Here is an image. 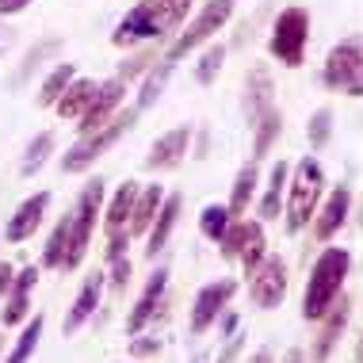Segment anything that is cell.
<instances>
[{"mask_svg":"<svg viewBox=\"0 0 363 363\" xmlns=\"http://www.w3.org/2000/svg\"><path fill=\"white\" fill-rule=\"evenodd\" d=\"M191 12V0H142L126 12L111 31V46L134 50L142 43H161L164 35L180 31V23Z\"/></svg>","mask_w":363,"mask_h":363,"instance_id":"obj_1","label":"cell"},{"mask_svg":"<svg viewBox=\"0 0 363 363\" xmlns=\"http://www.w3.org/2000/svg\"><path fill=\"white\" fill-rule=\"evenodd\" d=\"M348 268H352V252L340 249V245H329L310 268V279H306V294H302V318L306 321H321L329 313V306L340 298V287L348 279Z\"/></svg>","mask_w":363,"mask_h":363,"instance_id":"obj_2","label":"cell"},{"mask_svg":"<svg viewBox=\"0 0 363 363\" xmlns=\"http://www.w3.org/2000/svg\"><path fill=\"white\" fill-rule=\"evenodd\" d=\"M138 107H126V111H119L111 123H104L100 130H92V134H81V142L73 145L69 153L62 157V172L65 176H77V172H88L96 161L107 153V150H115L119 145V138H126V134L134 130V123H138Z\"/></svg>","mask_w":363,"mask_h":363,"instance_id":"obj_3","label":"cell"},{"mask_svg":"<svg viewBox=\"0 0 363 363\" xmlns=\"http://www.w3.org/2000/svg\"><path fill=\"white\" fill-rule=\"evenodd\" d=\"M104 180L100 176H92V180L81 188L73 203V214H65L69 218V249H65V260H62V272H77L88 252V245H92V233H96V214H104Z\"/></svg>","mask_w":363,"mask_h":363,"instance_id":"obj_4","label":"cell"},{"mask_svg":"<svg viewBox=\"0 0 363 363\" xmlns=\"http://www.w3.org/2000/svg\"><path fill=\"white\" fill-rule=\"evenodd\" d=\"M321 191H325V172L313 157H302L291 169L287 180V230L298 233L313 222V214L321 207Z\"/></svg>","mask_w":363,"mask_h":363,"instance_id":"obj_5","label":"cell"},{"mask_svg":"<svg viewBox=\"0 0 363 363\" xmlns=\"http://www.w3.org/2000/svg\"><path fill=\"white\" fill-rule=\"evenodd\" d=\"M306 46H310V12L298 4L283 8L272 19V35H268V54L287 69H298L306 62Z\"/></svg>","mask_w":363,"mask_h":363,"instance_id":"obj_6","label":"cell"},{"mask_svg":"<svg viewBox=\"0 0 363 363\" xmlns=\"http://www.w3.org/2000/svg\"><path fill=\"white\" fill-rule=\"evenodd\" d=\"M233 8H238V0H207V4L195 12V19L188 23V31L176 35V43L169 46V54H164V62H180V57H188L191 50H199L203 43H211L214 35L222 31L225 23H230Z\"/></svg>","mask_w":363,"mask_h":363,"instance_id":"obj_7","label":"cell"},{"mask_svg":"<svg viewBox=\"0 0 363 363\" xmlns=\"http://www.w3.org/2000/svg\"><path fill=\"white\" fill-rule=\"evenodd\" d=\"M218 245H222V257H225V260H241L245 276H252V272L260 268V260L268 257L264 225H260V222H249V218L230 222V230H225V238H222Z\"/></svg>","mask_w":363,"mask_h":363,"instance_id":"obj_8","label":"cell"},{"mask_svg":"<svg viewBox=\"0 0 363 363\" xmlns=\"http://www.w3.org/2000/svg\"><path fill=\"white\" fill-rule=\"evenodd\" d=\"M126 92H130V81H123V77H111V81H104L100 88H96L92 104L84 107V115L77 119V130H81V134H92V130H100L104 123H111L115 115L123 111Z\"/></svg>","mask_w":363,"mask_h":363,"instance_id":"obj_9","label":"cell"},{"mask_svg":"<svg viewBox=\"0 0 363 363\" xmlns=\"http://www.w3.org/2000/svg\"><path fill=\"white\" fill-rule=\"evenodd\" d=\"M287 260L283 257H264L260 268L252 272V283H249V294L260 310H276L283 298H287Z\"/></svg>","mask_w":363,"mask_h":363,"instance_id":"obj_10","label":"cell"},{"mask_svg":"<svg viewBox=\"0 0 363 363\" xmlns=\"http://www.w3.org/2000/svg\"><path fill=\"white\" fill-rule=\"evenodd\" d=\"M363 69V43L359 38H348V43L333 46L325 54V65H321V84L329 92H345L352 84V77Z\"/></svg>","mask_w":363,"mask_h":363,"instance_id":"obj_11","label":"cell"},{"mask_svg":"<svg viewBox=\"0 0 363 363\" xmlns=\"http://www.w3.org/2000/svg\"><path fill=\"white\" fill-rule=\"evenodd\" d=\"M238 294V283L233 279H218V283H207L199 294H195V306H191V321H188V329H191V337H203L214 321L222 318V310L230 306V298Z\"/></svg>","mask_w":363,"mask_h":363,"instance_id":"obj_12","label":"cell"},{"mask_svg":"<svg viewBox=\"0 0 363 363\" xmlns=\"http://www.w3.org/2000/svg\"><path fill=\"white\" fill-rule=\"evenodd\" d=\"M191 138H195L191 126H172L169 134H161V138L150 145V153H145V169H150V172H169V169H176V164L188 157Z\"/></svg>","mask_w":363,"mask_h":363,"instance_id":"obj_13","label":"cell"},{"mask_svg":"<svg viewBox=\"0 0 363 363\" xmlns=\"http://www.w3.org/2000/svg\"><path fill=\"white\" fill-rule=\"evenodd\" d=\"M46 211H50V191H35V195H27V199L16 207V214L8 218V225H4V238L12 241V245L27 241V238H35V230L43 225Z\"/></svg>","mask_w":363,"mask_h":363,"instance_id":"obj_14","label":"cell"},{"mask_svg":"<svg viewBox=\"0 0 363 363\" xmlns=\"http://www.w3.org/2000/svg\"><path fill=\"white\" fill-rule=\"evenodd\" d=\"M164 287H169V272L157 268L150 276V283H145V291L138 294V302H134L130 313H126V333H130V337H138V333L153 321V313H157V306H161V298H164Z\"/></svg>","mask_w":363,"mask_h":363,"instance_id":"obj_15","label":"cell"},{"mask_svg":"<svg viewBox=\"0 0 363 363\" xmlns=\"http://www.w3.org/2000/svg\"><path fill=\"white\" fill-rule=\"evenodd\" d=\"M348 214H352V191H348V184H340V188L329 191V199L318 207V214H313V238L329 241L333 233L348 222Z\"/></svg>","mask_w":363,"mask_h":363,"instance_id":"obj_16","label":"cell"},{"mask_svg":"<svg viewBox=\"0 0 363 363\" xmlns=\"http://www.w3.org/2000/svg\"><path fill=\"white\" fill-rule=\"evenodd\" d=\"M348 318H352V302L340 294V298L329 306V313L321 318V333H318V340H313V348H310V359H313V363H325V359H329V352H333V345L340 340V333H345Z\"/></svg>","mask_w":363,"mask_h":363,"instance_id":"obj_17","label":"cell"},{"mask_svg":"<svg viewBox=\"0 0 363 363\" xmlns=\"http://www.w3.org/2000/svg\"><path fill=\"white\" fill-rule=\"evenodd\" d=\"M35 283H38V268H35V264H27L23 272H16L12 298L4 302V313H0V325H4V329L27 321V310H31V287H35Z\"/></svg>","mask_w":363,"mask_h":363,"instance_id":"obj_18","label":"cell"},{"mask_svg":"<svg viewBox=\"0 0 363 363\" xmlns=\"http://www.w3.org/2000/svg\"><path fill=\"white\" fill-rule=\"evenodd\" d=\"M272 69L268 65H252L249 77H245V123H257L264 111L272 107Z\"/></svg>","mask_w":363,"mask_h":363,"instance_id":"obj_19","label":"cell"},{"mask_svg":"<svg viewBox=\"0 0 363 363\" xmlns=\"http://www.w3.org/2000/svg\"><path fill=\"white\" fill-rule=\"evenodd\" d=\"M100 294H104V276L96 272V276L84 279V287L77 291L73 306H69V313H65V321H62V333H65V337H73V333L96 313V306H100Z\"/></svg>","mask_w":363,"mask_h":363,"instance_id":"obj_20","label":"cell"},{"mask_svg":"<svg viewBox=\"0 0 363 363\" xmlns=\"http://www.w3.org/2000/svg\"><path fill=\"white\" fill-rule=\"evenodd\" d=\"M180 207H184L180 195H164V203H161V211H157L153 225L145 230V233H150V241H145V257H150V260H157V252H161L164 245H169L172 230H176V222H180Z\"/></svg>","mask_w":363,"mask_h":363,"instance_id":"obj_21","label":"cell"},{"mask_svg":"<svg viewBox=\"0 0 363 363\" xmlns=\"http://www.w3.org/2000/svg\"><path fill=\"white\" fill-rule=\"evenodd\" d=\"M138 184L126 180L119 184V191L111 195V203L104 207V230L107 233H119V230H130V214H134V199H138Z\"/></svg>","mask_w":363,"mask_h":363,"instance_id":"obj_22","label":"cell"},{"mask_svg":"<svg viewBox=\"0 0 363 363\" xmlns=\"http://www.w3.org/2000/svg\"><path fill=\"white\" fill-rule=\"evenodd\" d=\"M96 88H100V84H96L92 77H73V81H69V88L62 92V100L54 104V111L62 115L65 123H77V119L84 115V107L92 104Z\"/></svg>","mask_w":363,"mask_h":363,"instance_id":"obj_23","label":"cell"},{"mask_svg":"<svg viewBox=\"0 0 363 363\" xmlns=\"http://www.w3.org/2000/svg\"><path fill=\"white\" fill-rule=\"evenodd\" d=\"M279 134H283V111L272 104L268 111L252 123V161H264V157L272 153V145L279 142Z\"/></svg>","mask_w":363,"mask_h":363,"instance_id":"obj_24","label":"cell"},{"mask_svg":"<svg viewBox=\"0 0 363 363\" xmlns=\"http://www.w3.org/2000/svg\"><path fill=\"white\" fill-rule=\"evenodd\" d=\"M287 180H291V164L276 161L272 164V176H268V191H264V199H260V218L264 222L279 218V207H283V199H287Z\"/></svg>","mask_w":363,"mask_h":363,"instance_id":"obj_25","label":"cell"},{"mask_svg":"<svg viewBox=\"0 0 363 363\" xmlns=\"http://www.w3.org/2000/svg\"><path fill=\"white\" fill-rule=\"evenodd\" d=\"M257 184H260V169H257V161H249V164H241L238 176H233V188H230V214L238 218V214L249 211V203H252V195H257Z\"/></svg>","mask_w":363,"mask_h":363,"instance_id":"obj_26","label":"cell"},{"mask_svg":"<svg viewBox=\"0 0 363 363\" xmlns=\"http://www.w3.org/2000/svg\"><path fill=\"white\" fill-rule=\"evenodd\" d=\"M164 203V188L161 184H150V188L138 191V199H134V214H130V238L134 233H145L157 218V211H161Z\"/></svg>","mask_w":363,"mask_h":363,"instance_id":"obj_27","label":"cell"},{"mask_svg":"<svg viewBox=\"0 0 363 363\" xmlns=\"http://www.w3.org/2000/svg\"><path fill=\"white\" fill-rule=\"evenodd\" d=\"M172 69H176V65L161 57V62H153L150 69L142 73V92H138V104H134L138 111H145V107H153L157 100H161V92H164V84H169Z\"/></svg>","mask_w":363,"mask_h":363,"instance_id":"obj_28","label":"cell"},{"mask_svg":"<svg viewBox=\"0 0 363 363\" xmlns=\"http://www.w3.org/2000/svg\"><path fill=\"white\" fill-rule=\"evenodd\" d=\"M57 50H62V38H43V43H35L31 50L23 54V62H19V69L12 77V88H23L35 77V69H43V62H46V57H54Z\"/></svg>","mask_w":363,"mask_h":363,"instance_id":"obj_29","label":"cell"},{"mask_svg":"<svg viewBox=\"0 0 363 363\" xmlns=\"http://www.w3.org/2000/svg\"><path fill=\"white\" fill-rule=\"evenodd\" d=\"M54 145H57V138H54V130H43V134H35L31 138V145L23 150V161H19V176H31L43 169L46 161H50V153H54Z\"/></svg>","mask_w":363,"mask_h":363,"instance_id":"obj_30","label":"cell"},{"mask_svg":"<svg viewBox=\"0 0 363 363\" xmlns=\"http://www.w3.org/2000/svg\"><path fill=\"white\" fill-rule=\"evenodd\" d=\"M77 77V69H73V62H57L50 73H46V81H43V88H38V107H54L57 100H62V92L69 88V81Z\"/></svg>","mask_w":363,"mask_h":363,"instance_id":"obj_31","label":"cell"},{"mask_svg":"<svg viewBox=\"0 0 363 363\" xmlns=\"http://www.w3.org/2000/svg\"><path fill=\"white\" fill-rule=\"evenodd\" d=\"M43 325H46V318H43V313H35V318L23 325V333L16 337V345L4 356V363H27V359H31L35 348H38V340H43Z\"/></svg>","mask_w":363,"mask_h":363,"instance_id":"obj_32","label":"cell"},{"mask_svg":"<svg viewBox=\"0 0 363 363\" xmlns=\"http://www.w3.org/2000/svg\"><path fill=\"white\" fill-rule=\"evenodd\" d=\"M230 222H233L230 207H222V203H207V207H203V214H199V233H203L207 241L218 245V241L225 238V230H230Z\"/></svg>","mask_w":363,"mask_h":363,"instance_id":"obj_33","label":"cell"},{"mask_svg":"<svg viewBox=\"0 0 363 363\" xmlns=\"http://www.w3.org/2000/svg\"><path fill=\"white\" fill-rule=\"evenodd\" d=\"M222 65H225V46L211 43L207 50L199 54V62H195V81H199V84H214V81H218V73H222Z\"/></svg>","mask_w":363,"mask_h":363,"instance_id":"obj_34","label":"cell"},{"mask_svg":"<svg viewBox=\"0 0 363 363\" xmlns=\"http://www.w3.org/2000/svg\"><path fill=\"white\" fill-rule=\"evenodd\" d=\"M65 249H69V218H62L54 225L50 241H46V249H43V264H46V268H62Z\"/></svg>","mask_w":363,"mask_h":363,"instance_id":"obj_35","label":"cell"},{"mask_svg":"<svg viewBox=\"0 0 363 363\" xmlns=\"http://www.w3.org/2000/svg\"><path fill=\"white\" fill-rule=\"evenodd\" d=\"M306 138H310V150H325L329 138H333V111L329 107H318L306 123Z\"/></svg>","mask_w":363,"mask_h":363,"instance_id":"obj_36","label":"cell"},{"mask_svg":"<svg viewBox=\"0 0 363 363\" xmlns=\"http://www.w3.org/2000/svg\"><path fill=\"white\" fill-rule=\"evenodd\" d=\"M153 62H157V50H138V54H130V57H126V62L119 65V73H115V77H123V81H134V77H142Z\"/></svg>","mask_w":363,"mask_h":363,"instance_id":"obj_37","label":"cell"},{"mask_svg":"<svg viewBox=\"0 0 363 363\" xmlns=\"http://www.w3.org/2000/svg\"><path fill=\"white\" fill-rule=\"evenodd\" d=\"M130 257H119V260H111V287L115 291H126V283H130Z\"/></svg>","mask_w":363,"mask_h":363,"instance_id":"obj_38","label":"cell"},{"mask_svg":"<svg viewBox=\"0 0 363 363\" xmlns=\"http://www.w3.org/2000/svg\"><path fill=\"white\" fill-rule=\"evenodd\" d=\"M157 352H161V340H157V337H150V340H134V345H130V356H134V359L157 356Z\"/></svg>","mask_w":363,"mask_h":363,"instance_id":"obj_39","label":"cell"},{"mask_svg":"<svg viewBox=\"0 0 363 363\" xmlns=\"http://www.w3.org/2000/svg\"><path fill=\"white\" fill-rule=\"evenodd\" d=\"M241 348H245V340H241V337H230V345L222 348V356H218V363H238V356H241Z\"/></svg>","mask_w":363,"mask_h":363,"instance_id":"obj_40","label":"cell"},{"mask_svg":"<svg viewBox=\"0 0 363 363\" xmlns=\"http://www.w3.org/2000/svg\"><path fill=\"white\" fill-rule=\"evenodd\" d=\"M12 279H16V268H12L8 260H0V298L12 291Z\"/></svg>","mask_w":363,"mask_h":363,"instance_id":"obj_41","label":"cell"},{"mask_svg":"<svg viewBox=\"0 0 363 363\" xmlns=\"http://www.w3.org/2000/svg\"><path fill=\"white\" fill-rule=\"evenodd\" d=\"M31 8V0H0V16H19Z\"/></svg>","mask_w":363,"mask_h":363,"instance_id":"obj_42","label":"cell"},{"mask_svg":"<svg viewBox=\"0 0 363 363\" xmlns=\"http://www.w3.org/2000/svg\"><path fill=\"white\" fill-rule=\"evenodd\" d=\"M218 333H222V337H233V333H238V313H230V310H222V321H218Z\"/></svg>","mask_w":363,"mask_h":363,"instance_id":"obj_43","label":"cell"},{"mask_svg":"<svg viewBox=\"0 0 363 363\" xmlns=\"http://www.w3.org/2000/svg\"><path fill=\"white\" fill-rule=\"evenodd\" d=\"M345 96H356V100H359V96H363V69H359L356 77H352V84L345 88Z\"/></svg>","mask_w":363,"mask_h":363,"instance_id":"obj_44","label":"cell"},{"mask_svg":"<svg viewBox=\"0 0 363 363\" xmlns=\"http://www.w3.org/2000/svg\"><path fill=\"white\" fill-rule=\"evenodd\" d=\"M249 363H272V352H268V348L252 352V359H249Z\"/></svg>","mask_w":363,"mask_h":363,"instance_id":"obj_45","label":"cell"},{"mask_svg":"<svg viewBox=\"0 0 363 363\" xmlns=\"http://www.w3.org/2000/svg\"><path fill=\"white\" fill-rule=\"evenodd\" d=\"M283 363H306V356H302L298 348H291V352H287V359H283Z\"/></svg>","mask_w":363,"mask_h":363,"instance_id":"obj_46","label":"cell"},{"mask_svg":"<svg viewBox=\"0 0 363 363\" xmlns=\"http://www.w3.org/2000/svg\"><path fill=\"white\" fill-rule=\"evenodd\" d=\"M8 50V27H0V54Z\"/></svg>","mask_w":363,"mask_h":363,"instance_id":"obj_47","label":"cell"},{"mask_svg":"<svg viewBox=\"0 0 363 363\" xmlns=\"http://www.w3.org/2000/svg\"><path fill=\"white\" fill-rule=\"evenodd\" d=\"M356 359L363 363V337H359V345H356Z\"/></svg>","mask_w":363,"mask_h":363,"instance_id":"obj_48","label":"cell"},{"mask_svg":"<svg viewBox=\"0 0 363 363\" xmlns=\"http://www.w3.org/2000/svg\"><path fill=\"white\" fill-rule=\"evenodd\" d=\"M0 348H4V333H0Z\"/></svg>","mask_w":363,"mask_h":363,"instance_id":"obj_49","label":"cell"}]
</instances>
